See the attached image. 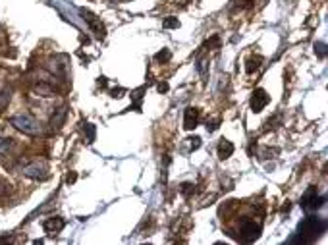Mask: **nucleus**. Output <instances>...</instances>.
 <instances>
[{
  "mask_svg": "<svg viewBox=\"0 0 328 245\" xmlns=\"http://www.w3.org/2000/svg\"><path fill=\"white\" fill-rule=\"evenodd\" d=\"M157 89H159V93H168V83H166V81L159 83V85H157Z\"/></svg>",
  "mask_w": 328,
  "mask_h": 245,
  "instance_id": "393cba45",
  "label": "nucleus"
},
{
  "mask_svg": "<svg viewBox=\"0 0 328 245\" xmlns=\"http://www.w3.org/2000/svg\"><path fill=\"white\" fill-rule=\"evenodd\" d=\"M327 45L325 43H315V54L319 56V58H325L327 56Z\"/></svg>",
  "mask_w": 328,
  "mask_h": 245,
  "instance_id": "6ab92c4d",
  "label": "nucleus"
},
{
  "mask_svg": "<svg viewBox=\"0 0 328 245\" xmlns=\"http://www.w3.org/2000/svg\"><path fill=\"white\" fill-rule=\"evenodd\" d=\"M35 91H37L41 97H53V95H55V89H53L51 85H47V83H39V85L35 87Z\"/></svg>",
  "mask_w": 328,
  "mask_h": 245,
  "instance_id": "ddd939ff",
  "label": "nucleus"
},
{
  "mask_svg": "<svg viewBox=\"0 0 328 245\" xmlns=\"http://www.w3.org/2000/svg\"><path fill=\"white\" fill-rule=\"evenodd\" d=\"M189 141H191V151H197V149L201 147V137H193Z\"/></svg>",
  "mask_w": 328,
  "mask_h": 245,
  "instance_id": "b1692460",
  "label": "nucleus"
},
{
  "mask_svg": "<svg viewBox=\"0 0 328 245\" xmlns=\"http://www.w3.org/2000/svg\"><path fill=\"white\" fill-rule=\"evenodd\" d=\"M234 154V143L228 141V139H222L219 143V158L220 160H226Z\"/></svg>",
  "mask_w": 328,
  "mask_h": 245,
  "instance_id": "9b49d317",
  "label": "nucleus"
},
{
  "mask_svg": "<svg viewBox=\"0 0 328 245\" xmlns=\"http://www.w3.org/2000/svg\"><path fill=\"white\" fill-rule=\"evenodd\" d=\"M193 188H195L193 184H187V182H185V184H182L180 191H182V193H183L185 197H189V195H191V191H193Z\"/></svg>",
  "mask_w": 328,
  "mask_h": 245,
  "instance_id": "4be33fe9",
  "label": "nucleus"
},
{
  "mask_svg": "<svg viewBox=\"0 0 328 245\" xmlns=\"http://www.w3.org/2000/svg\"><path fill=\"white\" fill-rule=\"evenodd\" d=\"M259 236H261V226L259 224H255L253 220H245L241 224V228H239V240L243 244H253V242L259 240Z\"/></svg>",
  "mask_w": 328,
  "mask_h": 245,
  "instance_id": "7ed1b4c3",
  "label": "nucleus"
},
{
  "mask_svg": "<svg viewBox=\"0 0 328 245\" xmlns=\"http://www.w3.org/2000/svg\"><path fill=\"white\" fill-rule=\"evenodd\" d=\"M81 14H83V19L89 23V27L95 31V35L99 37V39H105V27H103V23L91 14V12H85V10H81Z\"/></svg>",
  "mask_w": 328,
  "mask_h": 245,
  "instance_id": "6e6552de",
  "label": "nucleus"
},
{
  "mask_svg": "<svg viewBox=\"0 0 328 245\" xmlns=\"http://www.w3.org/2000/svg\"><path fill=\"white\" fill-rule=\"evenodd\" d=\"M66 116H68V106L56 108L55 112H53V116H51V128L53 130H60L64 126V122H66Z\"/></svg>",
  "mask_w": 328,
  "mask_h": 245,
  "instance_id": "1a4fd4ad",
  "label": "nucleus"
},
{
  "mask_svg": "<svg viewBox=\"0 0 328 245\" xmlns=\"http://www.w3.org/2000/svg\"><path fill=\"white\" fill-rule=\"evenodd\" d=\"M64 226H66V220L60 218V216H56V218H47L45 224H43L45 232H49V234H58V232H62Z\"/></svg>",
  "mask_w": 328,
  "mask_h": 245,
  "instance_id": "9d476101",
  "label": "nucleus"
},
{
  "mask_svg": "<svg viewBox=\"0 0 328 245\" xmlns=\"http://www.w3.org/2000/svg\"><path fill=\"white\" fill-rule=\"evenodd\" d=\"M83 132L87 133V143H93L95 141V133H97V128L93 124H85L83 126Z\"/></svg>",
  "mask_w": 328,
  "mask_h": 245,
  "instance_id": "4468645a",
  "label": "nucleus"
},
{
  "mask_svg": "<svg viewBox=\"0 0 328 245\" xmlns=\"http://www.w3.org/2000/svg\"><path fill=\"white\" fill-rule=\"evenodd\" d=\"M219 45H220V39L219 37H213V39H211V41H207L201 49H211V47H219Z\"/></svg>",
  "mask_w": 328,
  "mask_h": 245,
  "instance_id": "5701e85b",
  "label": "nucleus"
},
{
  "mask_svg": "<svg viewBox=\"0 0 328 245\" xmlns=\"http://www.w3.org/2000/svg\"><path fill=\"white\" fill-rule=\"evenodd\" d=\"M325 230H327V220H323L319 216H307L297 226L295 236L288 244H313L321 234H325Z\"/></svg>",
  "mask_w": 328,
  "mask_h": 245,
  "instance_id": "f257e3e1",
  "label": "nucleus"
},
{
  "mask_svg": "<svg viewBox=\"0 0 328 245\" xmlns=\"http://www.w3.org/2000/svg\"><path fill=\"white\" fill-rule=\"evenodd\" d=\"M325 203H327V197L319 195L315 188H311V189L303 195V199H301V207H303L305 210H319Z\"/></svg>",
  "mask_w": 328,
  "mask_h": 245,
  "instance_id": "20e7f679",
  "label": "nucleus"
},
{
  "mask_svg": "<svg viewBox=\"0 0 328 245\" xmlns=\"http://www.w3.org/2000/svg\"><path fill=\"white\" fill-rule=\"evenodd\" d=\"M66 182H68V184H72V182H75V174H68V178H66Z\"/></svg>",
  "mask_w": 328,
  "mask_h": 245,
  "instance_id": "bb28decb",
  "label": "nucleus"
},
{
  "mask_svg": "<svg viewBox=\"0 0 328 245\" xmlns=\"http://www.w3.org/2000/svg\"><path fill=\"white\" fill-rule=\"evenodd\" d=\"M10 124H12L16 130H19V132H23V133H27V135H37V133L41 132L39 122H37L33 116H29V114L12 116V118H10Z\"/></svg>",
  "mask_w": 328,
  "mask_h": 245,
  "instance_id": "f03ea898",
  "label": "nucleus"
},
{
  "mask_svg": "<svg viewBox=\"0 0 328 245\" xmlns=\"http://www.w3.org/2000/svg\"><path fill=\"white\" fill-rule=\"evenodd\" d=\"M201 120V110L195 106H187L183 112V128L185 130H195Z\"/></svg>",
  "mask_w": 328,
  "mask_h": 245,
  "instance_id": "0eeeda50",
  "label": "nucleus"
},
{
  "mask_svg": "<svg viewBox=\"0 0 328 245\" xmlns=\"http://www.w3.org/2000/svg\"><path fill=\"white\" fill-rule=\"evenodd\" d=\"M219 128V120H215V122H211V124H207V132H215Z\"/></svg>",
  "mask_w": 328,
  "mask_h": 245,
  "instance_id": "a878e982",
  "label": "nucleus"
},
{
  "mask_svg": "<svg viewBox=\"0 0 328 245\" xmlns=\"http://www.w3.org/2000/svg\"><path fill=\"white\" fill-rule=\"evenodd\" d=\"M10 147H12V139H0V156L6 154Z\"/></svg>",
  "mask_w": 328,
  "mask_h": 245,
  "instance_id": "412c9836",
  "label": "nucleus"
},
{
  "mask_svg": "<svg viewBox=\"0 0 328 245\" xmlns=\"http://www.w3.org/2000/svg\"><path fill=\"white\" fill-rule=\"evenodd\" d=\"M10 191H12V186H10L6 180H0V197L8 195Z\"/></svg>",
  "mask_w": 328,
  "mask_h": 245,
  "instance_id": "aec40b11",
  "label": "nucleus"
},
{
  "mask_svg": "<svg viewBox=\"0 0 328 245\" xmlns=\"http://www.w3.org/2000/svg\"><path fill=\"white\" fill-rule=\"evenodd\" d=\"M163 27H166V29H178V27H180V21H178V18H166Z\"/></svg>",
  "mask_w": 328,
  "mask_h": 245,
  "instance_id": "f3484780",
  "label": "nucleus"
},
{
  "mask_svg": "<svg viewBox=\"0 0 328 245\" xmlns=\"http://www.w3.org/2000/svg\"><path fill=\"white\" fill-rule=\"evenodd\" d=\"M145 91H147V87H139L137 91H133V93H131V97L135 98V108H139V106H141V98H143V93H145Z\"/></svg>",
  "mask_w": 328,
  "mask_h": 245,
  "instance_id": "dca6fc26",
  "label": "nucleus"
},
{
  "mask_svg": "<svg viewBox=\"0 0 328 245\" xmlns=\"http://www.w3.org/2000/svg\"><path fill=\"white\" fill-rule=\"evenodd\" d=\"M112 2H120V0H112Z\"/></svg>",
  "mask_w": 328,
  "mask_h": 245,
  "instance_id": "cd10ccee",
  "label": "nucleus"
},
{
  "mask_svg": "<svg viewBox=\"0 0 328 245\" xmlns=\"http://www.w3.org/2000/svg\"><path fill=\"white\" fill-rule=\"evenodd\" d=\"M23 176L31 180H47L49 178V166L45 162H33L23 168Z\"/></svg>",
  "mask_w": 328,
  "mask_h": 245,
  "instance_id": "39448f33",
  "label": "nucleus"
},
{
  "mask_svg": "<svg viewBox=\"0 0 328 245\" xmlns=\"http://www.w3.org/2000/svg\"><path fill=\"white\" fill-rule=\"evenodd\" d=\"M10 89H4V91H0V112L8 106V102H10Z\"/></svg>",
  "mask_w": 328,
  "mask_h": 245,
  "instance_id": "2eb2a0df",
  "label": "nucleus"
},
{
  "mask_svg": "<svg viewBox=\"0 0 328 245\" xmlns=\"http://www.w3.org/2000/svg\"><path fill=\"white\" fill-rule=\"evenodd\" d=\"M170 56H172V52H170V50L168 49H163L161 50V52H157V56H155V58H157V60H159V62H168V60H170Z\"/></svg>",
  "mask_w": 328,
  "mask_h": 245,
  "instance_id": "a211bd4d",
  "label": "nucleus"
},
{
  "mask_svg": "<svg viewBox=\"0 0 328 245\" xmlns=\"http://www.w3.org/2000/svg\"><path fill=\"white\" fill-rule=\"evenodd\" d=\"M261 62H263V58H261V56H253V58H249V60H247V66H245L247 74H253L255 70H259Z\"/></svg>",
  "mask_w": 328,
  "mask_h": 245,
  "instance_id": "f8f14e48",
  "label": "nucleus"
},
{
  "mask_svg": "<svg viewBox=\"0 0 328 245\" xmlns=\"http://www.w3.org/2000/svg\"><path fill=\"white\" fill-rule=\"evenodd\" d=\"M269 102H271L269 93H267L265 89H261V87H259V89H255V91H253V95H251V102H249V104H251V110H253V112H263V108H265Z\"/></svg>",
  "mask_w": 328,
  "mask_h": 245,
  "instance_id": "423d86ee",
  "label": "nucleus"
}]
</instances>
